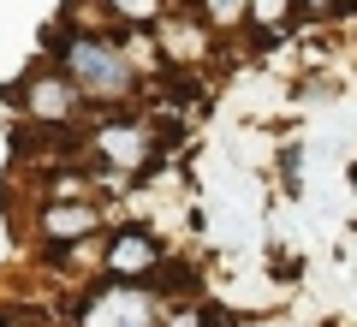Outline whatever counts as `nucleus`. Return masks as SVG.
I'll list each match as a JSON object with an SVG mask.
<instances>
[{
  "label": "nucleus",
  "mask_w": 357,
  "mask_h": 327,
  "mask_svg": "<svg viewBox=\"0 0 357 327\" xmlns=\"http://www.w3.org/2000/svg\"><path fill=\"white\" fill-rule=\"evenodd\" d=\"M54 66L77 84L84 101H107V107H126V101L137 96V84H143L137 66L126 60V48L107 42V36H96V30H66V36L54 42Z\"/></svg>",
  "instance_id": "obj_1"
},
{
  "label": "nucleus",
  "mask_w": 357,
  "mask_h": 327,
  "mask_svg": "<svg viewBox=\"0 0 357 327\" xmlns=\"http://www.w3.org/2000/svg\"><path fill=\"white\" fill-rule=\"evenodd\" d=\"M72 327H167V303L155 286L102 280L72 303Z\"/></svg>",
  "instance_id": "obj_2"
},
{
  "label": "nucleus",
  "mask_w": 357,
  "mask_h": 327,
  "mask_svg": "<svg viewBox=\"0 0 357 327\" xmlns=\"http://www.w3.org/2000/svg\"><path fill=\"white\" fill-rule=\"evenodd\" d=\"M89 149L107 161L102 185L119 190V178H137L161 161V143H155V126H137V119H107V126L89 131Z\"/></svg>",
  "instance_id": "obj_3"
},
{
  "label": "nucleus",
  "mask_w": 357,
  "mask_h": 327,
  "mask_svg": "<svg viewBox=\"0 0 357 327\" xmlns=\"http://www.w3.org/2000/svg\"><path fill=\"white\" fill-rule=\"evenodd\" d=\"M13 101H18V114H24L30 126H54V131H66L84 114V96H77V84L60 66H36V72L13 89Z\"/></svg>",
  "instance_id": "obj_4"
},
{
  "label": "nucleus",
  "mask_w": 357,
  "mask_h": 327,
  "mask_svg": "<svg viewBox=\"0 0 357 327\" xmlns=\"http://www.w3.org/2000/svg\"><path fill=\"white\" fill-rule=\"evenodd\" d=\"M167 250L149 227H119L114 238L102 244V280H126V286H149L161 274Z\"/></svg>",
  "instance_id": "obj_5"
},
{
  "label": "nucleus",
  "mask_w": 357,
  "mask_h": 327,
  "mask_svg": "<svg viewBox=\"0 0 357 327\" xmlns=\"http://www.w3.org/2000/svg\"><path fill=\"white\" fill-rule=\"evenodd\" d=\"M208 24L197 13H178V18H161V42H155V48H161V60H173V66H197L208 54Z\"/></svg>",
  "instance_id": "obj_6"
},
{
  "label": "nucleus",
  "mask_w": 357,
  "mask_h": 327,
  "mask_svg": "<svg viewBox=\"0 0 357 327\" xmlns=\"http://www.w3.org/2000/svg\"><path fill=\"white\" fill-rule=\"evenodd\" d=\"M96 227H102L96 202H54V208H42V220H36V232L48 244H77V238H89Z\"/></svg>",
  "instance_id": "obj_7"
},
{
  "label": "nucleus",
  "mask_w": 357,
  "mask_h": 327,
  "mask_svg": "<svg viewBox=\"0 0 357 327\" xmlns=\"http://www.w3.org/2000/svg\"><path fill=\"white\" fill-rule=\"evenodd\" d=\"M102 6L119 18V24H131V30L161 24V18H167V0H102Z\"/></svg>",
  "instance_id": "obj_8"
},
{
  "label": "nucleus",
  "mask_w": 357,
  "mask_h": 327,
  "mask_svg": "<svg viewBox=\"0 0 357 327\" xmlns=\"http://www.w3.org/2000/svg\"><path fill=\"white\" fill-rule=\"evenodd\" d=\"M197 18L208 30H238L250 18V0H197Z\"/></svg>",
  "instance_id": "obj_9"
},
{
  "label": "nucleus",
  "mask_w": 357,
  "mask_h": 327,
  "mask_svg": "<svg viewBox=\"0 0 357 327\" xmlns=\"http://www.w3.org/2000/svg\"><path fill=\"white\" fill-rule=\"evenodd\" d=\"M286 18H298V0H250V18H244V24H256V30L274 36Z\"/></svg>",
  "instance_id": "obj_10"
},
{
  "label": "nucleus",
  "mask_w": 357,
  "mask_h": 327,
  "mask_svg": "<svg viewBox=\"0 0 357 327\" xmlns=\"http://www.w3.org/2000/svg\"><path fill=\"white\" fill-rule=\"evenodd\" d=\"M304 6H321V13H328V6H333V0H304Z\"/></svg>",
  "instance_id": "obj_11"
},
{
  "label": "nucleus",
  "mask_w": 357,
  "mask_h": 327,
  "mask_svg": "<svg viewBox=\"0 0 357 327\" xmlns=\"http://www.w3.org/2000/svg\"><path fill=\"white\" fill-rule=\"evenodd\" d=\"M185 6H197V0H185Z\"/></svg>",
  "instance_id": "obj_12"
}]
</instances>
